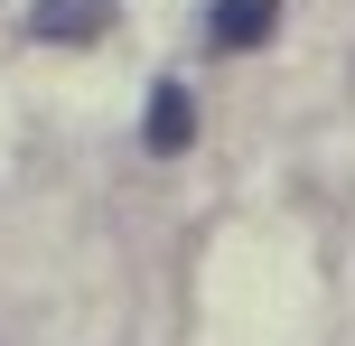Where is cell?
<instances>
[{
    "mask_svg": "<svg viewBox=\"0 0 355 346\" xmlns=\"http://www.w3.org/2000/svg\"><path fill=\"white\" fill-rule=\"evenodd\" d=\"M187 131H196L187 85H150V150H187Z\"/></svg>",
    "mask_w": 355,
    "mask_h": 346,
    "instance_id": "cell-3",
    "label": "cell"
},
{
    "mask_svg": "<svg viewBox=\"0 0 355 346\" xmlns=\"http://www.w3.org/2000/svg\"><path fill=\"white\" fill-rule=\"evenodd\" d=\"M271 28H281V0H215V10H206V37H215V47H225V56L262 47Z\"/></svg>",
    "mask_w": 355,
    "mask_h": 346,
    "instance_id": "cell-1",
    "label": "cell"
},
{
    "mask_svg": "<svg viewBox=\"0 0 355 346\" xmlns=\"http://www.w3.org/2000/svg\"><path fill=\"white\" fill-rule=\"evenodd\" d=\"M103 19H112V0H37L28 28H37V37H66V47H85V37H103Z\"/></svg>",
    "mask_w": 355,
    "mask_h": 346,
    "instance_id": "cell-2",
    "label": "cell"
}]
</instances>
